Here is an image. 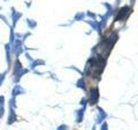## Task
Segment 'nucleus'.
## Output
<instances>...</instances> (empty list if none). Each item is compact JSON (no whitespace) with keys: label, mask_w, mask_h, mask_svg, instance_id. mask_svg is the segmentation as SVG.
Masks as SVG:
<instances>
[{"label":"nucleus","mask_w":138,"mask_h":130,"mask_svg":"<svg viewBox=\"0 0 138 130\" xmlns=\"http://www.w3.org/2000/svg\"><path fill=\"white\" fill-rule=\"evenodd\" d=\"M16 121H17V115H16V113H15L14 109H13V108L11 107V108H10V111L9 119H8V124L10 125V124H12Z\"/></svg>","instance_id":"3"},{"label":"nucleus","mask_w":138,"mask_h":130,"mask_svg":"<svg viewBox=\"0 0 138 130\" xmlns=\"http://www.w3.org/2000/svg\"><path fill=\"white\" fill-rule=\"evenodd\" d=\"M77 86H78L79 88H80V89H85V82L83 79L79 80V82L77 83Z\"/></svg>","instance_id":"6"},{"label":"nucleus","mask_w":138,"mask_h":130,"mask_svg":"<svg viewBox=\"0 0 138 130\" xmlns=\"http://www.w3.org/2000/svg\"><path fill=\"white\" fill-rule=\"evenodd\" d=\"M4 106H1V107H0V118H1L3 115H4Z\"/></svg>","instance_id":"8"},{"label":"nucleus","mask_w":138,"mask_h":130,"mask_svg":"<svg viewBox=\"0 0 138 130\" xmlns=\"http://www.w3.org/2000/svg\"><path fill=\"white\" fill-rule=\"evenodd\" d=\"M22 93H23V89L19 86H16L12 90V95L14 97L17 96V95H18L22 94Z\"/></svg>","instance_id":"4"},{"label":"nucleus","mask_w":138,"mask_h":130,"mask_svg":"<svg viewBox=\"0 0 138 130\" xmlns=\"http://www.w3.org/2000/svg\"><path fill=\"white\" fill-rule=\"evenodd\" d=\"M92 130H95V127H93V128H92Z\"/></svg>","instance_id":"11"},{"label":"nucleus","mask_w":138,"mask_h":130,"mask_svg":"<svg viewBox=\"0 0 138 130\" xmlns=\"http://www.w3.org/2000/svg\"><path fill=\"white\" fill-rule=\"evenodd\" d=\"M98 109H99V115H98V116H97L96 122L98 124H99V123H101L102 121L106 118L107 115H106V113L101 108H98Z\"/></svg>","instance_id":"2"},{"label":"nucleus","mask_w":138,"mask_h":130,"mask_svg":"<svg viewBox=\"0 0 138 130\" xmlns=\"http://www.w3.org/2000/svg\"><path fill=\"white\" fill-rule=\"evenodd\" d=\"M100 130H108V124L106 122H104L103 125L101 126V128Z\"/></svg>","instance_id":"7"},{"label":"nucleus","mask_w":138,"mask_h":130,"mask_svg":"<svg viewBox=\"0 0 138 130\" xmlns=\"http://www.w3.org/2000/svg\"><path fill=\"white\" fill-rule=\"evenodd\" d=\"M58 130H67V127L66 125H60L58 128Z\"/></svg>","instance_id":"9"},{"label":"nucleus","mask_w":138,"mask_h":130,"mask_svg":"<svg viewBox=\"0 0 138 130\" xmlns=\"http://www.w3.org/2000/svg\"><path fill=\"white\" fill-rule=\"evenodd\" d=\"M84 112H85V107L83 108H81L80 110L77 111V121L78 122H80V121L83 120V115H84Z\"/></svg>","instance_id":"5"},{"label":"nucleus","mask_w":138,"mask_h":130,"mask_svg":"<svg viewBox=\"0 0 138 130\" xmlns=\"http://www.w3.org/2000/svg\"><path fill=\"white\" fill-rule=\"evenodd\" d=\"M4 96H0V107L4 106Z\"/></svg>","instance_id":"10"},{"label":"nucleus","mask_w":138,"mask_h":130,"mask_svg":"<svg viewBox=\"0 0 138 130\" xmlns=\"http://www.w3.org/2000/svg\"><path fill=\"white\" fill-rule=\"evenodd\" d=\"M99 92L97 88H93V89H92L91 90H90L89 102L91 103V104H92V105L96 104L97 102L99 101Z\"/></svg>","instance_id":"1"}]
</instances>
